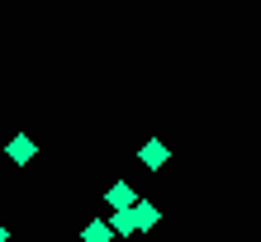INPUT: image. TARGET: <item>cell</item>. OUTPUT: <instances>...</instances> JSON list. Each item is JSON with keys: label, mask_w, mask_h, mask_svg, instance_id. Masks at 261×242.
<instances>
[{"label": "cell", "mask_w": 261, "mask_h": 242, "mask_svg": "<svg viewBox=\"0 0 261 242\" xmlns=\"http://www.w3.org/2000/svg\"><path fill=\"white\" fill-rule=\"evenodd\" d=\"M138 162H143L147 171H162V166L171 162V152H166V143H162V138H147L143 147H138Z\"/></svg>", "instance_id": "obj_1"}, {"label": "cell", "mask_w": 261, "mask_h": 242, "mask_svg": "<svg viewBox=\"0 0 261 242\" xmlns=\"http://www.w3.org/2000/svg\"><path fill=\"white\" fill-rule=\"evenodd\" d=\"M105 200H110V204H119V209H128V204H138V195H133V185H128V180H114Z\"/></svg>", "instance_id": "obj_2"}, {"label": "cell", "mask_w": 261, "mask_h": 242, "mask_svg": "<svg viewBox=\"0 0 261 242\" xmlns=\"http://www.w3.org/2000/svg\"><path fill=\"white\" fill-rule=\"evenodd\" d=\"M5 152H10L14 162H19V166H24L29 157H34V138H24V133H19V138H10V147H5Z\"/></svg>", "instance_id": "obj_3"}, {"label": "cell", "mask_w": 261, "mask_h": 242, "mask_svg": "<svg viewBox=\"0 0 261 242\" xmlns=\"http://www.w3.org/2000/svg\"><path fill=\"white\" fill-rule=\"evenodd\" d=\"M110 237H114V228H110V223H100V219L86 228V242H110Z\"/></svg>", "instance_id": "obj_4"}, {"label": "cell", "mask_w": 261, "mask_h": 242, "mask_svg": "<svg viewBox=\"0 0 261 242\" xmlns=\"http://www.w3.org/2000/svg\"><path fill=\"white\" fill-rule=\"evenodd\" d=\"M133 219L143 223V228H152V223H157L162 214H157V209H152V204H133Z\"/></svg>", "instance_id": "obj_5"}, {"label": "cell", "mask_w": 261, "mask_h": 242, "mask_svg": "<svg viewBox=\"0 0 261 242\" xmlns=\"http://www.w3.org/2000/svg\"><path fill=\"white\" fill-rule=\"evenodd\" d=\"M133 214H128V209H119V214H114V223H110V228H119V233H133Z\"/></svg>", "instance_id": "obj_6"}, {"label": "cell", "mask_w": 261, "mask_h": 242, "mask_svg": "<svg viewBox=\"0 0 261 242\" xmlns=\"http://www.w3.org/2000/svg\"><path fill=\"white\" fill-rule=\"evenodd\" d=\"M5 237H10V233H5V223H0V242H5Z\"/></svg>", "instance_id": "obj_7"}]
</instances>
